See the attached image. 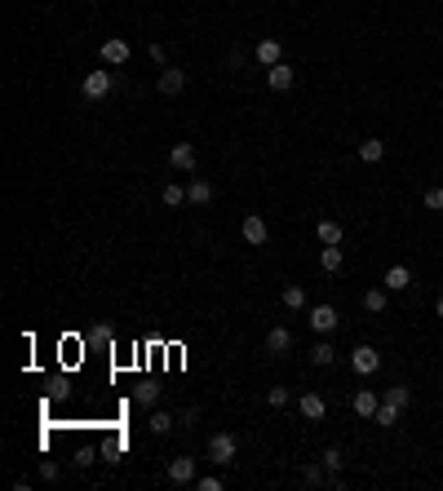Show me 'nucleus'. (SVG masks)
I'll use <instances>...</instances> for the list:
<instances>
[{
    "label": "nucleus",
    "instance_id": "obj_30",
    "mask_svg": "<svg viewBox=\"0 0 443 491\" xmlns=\"http://www.w3.org/2000/svg\"><path fill=\"white\" fill-rule=\"evenodd\" d=\"M266 403H270V408H288V390H284V385H275V390H266Z\"/></svg>",
    "mask_w": 443,
    "mask_h": 491
},
{
    "label": "nucleus",
    "instance_id": "obj_19",
    "mask_svg": "<svg viewBox=\"0 0 443 491\" xmlns=\"http://www.w3.org/2000/svg\"><path fill=\"white\" fill-rule=\"evenodd\" d=\"M213 200V186L204 182V177H195L191 186H186V204H209Z\"/></svg>",
    "mask_w": 443,
    "mask_h": 491
},
{
    "label": "nucleus",
    "instance_id": "obj_9",
    "mask_svg": "<svg viewBox=\"0 0 443 491\" xmlns=\"http://www.w3.org/2000/svg\"><path fill=\"white\" fill-rule=\"evenodd\" d=\"M293 80H297V71L288 67V62H275V67H266V84H270L275 93H288V89H293Z\"/></svg>",
    "mask_w": 443,
    "mask_h": 491
},
{
    "label": "nucleus",
    "instance_id": "obj_3",
    "mask_svg": "<svg viewBox=\"0 0 443 491\" xmlns=\"http://www.w3.org/2000/svg\"><path fill=\"white\" fill-rule=\"evenodd\" d=\"M235 456H240L235 434H213V438H209V460H213V465H235Z\"/></svg>",
    "mask_w": 443,
    "mask_h": 491
},
{
    "label": "nucleus",
    "instance_id": "obj_4",
    "mask_svg": "<svg viewBox=\"0 0 443 491\" xmlns=\"http://www.w3.org/2000/svg\"><path fill=\"white\" fill-rule=\"evenodd\" d=\"M195 164H200V155H195L191 142H173V146H168V168H177V173H191Z\"/></svg>",
    "mask_w": 443,
    "mask_h": 491
},
{
    "label": "nucleus",
    "instance_id": "obj_34",
    "mask_svg": "<svg viewBox=\"0 0 443 491\" xmlns=\"http://www.w3.org/2000/svg\"><path fill=\"white\" fill-rule=\"evenodd\" d=\"M435 315H439V319H443V297H439V301H435Z\"/></svg>",
    "mask_w": 443,
    "mask_h": 491
},
{
    "label": "nucleus",
    "instance_id": "obj_26",
    "mask_svg": "<svg viewBox=\"0 0 443 491\" xmlns=\"http://www.w3.org/2000/svg\"><path fill=\"white\" fill-rule=\"evenodd\" d=\"M377 425H381V429H390V425H399V408H394V403H381V408H377V416H372Z\"/></svg>",
    "mask_w": 443,
    "mask_h": 491
},
{
    "label": "nucleus",
    "instance_id": "obj_1",
    "mask_svg": "<svg viewBox=\"0 0 443 491\" xmlns=\"http://www.w3.org/2000/svg\"><path fill=\"white\" fill-rule=\"evenodd\" d=\"M111 89H116V75H111V71H89V75L80 80V93H84L89 102L111 98Z\"/></svg>",
    "mask_w": 443,
    "mask_h": 491
},
{
    "label": "nucleus",
    "instance_id": "obj_24",
    "mask_svg": "<svg viewBox=\"0 0 443 491\" xmlns=\"http://www.w3.org/2000/svg\"><path fill=\"white\" fill-rule=\"evenodd\" d=\"M310 363H319V367H328V363H337V350L328 341H315L310 345Z\"/></svg>",
    "mask_w": 443,
    "mask_h": 491
},
{
    "label": "nucleus",
    "instance_id": "obj_8",
    "mask_svg": "<svg viewBox=\"0 0 443 491\" xmlns=\"http://www.w3.org/2000/svg\"><path fill=\"white\" fill-rule=\"evenodd\" d=\"M98 58L107 62V67H125L129 62V44L120 40V36H111V40H102V49H98Z\"/></svg>",
    "mask_w": 443,
    "mask_h": 491
},
{
    "label": "nucleus",
    "instance_id": "obj_25",
    "mask_svg": "<svg viewBox=\"0 0 443 491\" xmlns=\"http://www.w3.org/2000/svg\"><path fill=\"white\" fill-rule=\"evenodd\" d=\"M301 483H306V487H324V483H328L324 460H319V465H306V469H301Z\"/></svg>",
    "mask_w": 443,
    "mask_h": 491
},
{
    "label": "nucleus",
    "instance_id": "obj_23",
    "mask_svg": "<svg viewBox=\"0 0 443 491\" xmlns=\"http://www.w3.org/2000/svg\"><path fill=\"white\" fill-rule=\"evenodd\" d=\"M315 235H319V243H342V239H346V230H342L337 222H319Z\"/></svg>",
    "mask_w": 443,
    "mask_h": 491
},
{
    "label": "nucleus",
    "instance_id": "obj_13",
    "mask_svg": "<svg viewBox=\"0 0 443 491\" xmlns=\"http://www.w3.org/2000/svg\"><path fill=\"white\" fill-rule=\"evenodd\" d=\"M266 350L270 354H288V350H293V332H288V328H270V332H266Z\"/></svg>",
    "mask_w": 443,
    "mask_h": 491
},
{
    "label": "nucleus",
    "instance_id": "obj_18",
    "mask_svg": "<svg viewBox=\"0 0 443 491\" xmlns=\"http://www.w3.org/2000/svg\"><path fill=\"white\" fill-rule=\"evenodd\" d=\"M279 301H284V310H306V288H301V283H288V288L279 292Z\"/></svg>",
    "mask_w": 443,
    "mask_h": 491
},
{
    "label": "nucleus",
    "instance_id": "obj_28",
    "mask_svg": "<svg viewBox=\"0 0 443 491\" xmlns=\"http://www.w3.org/2000/svg\"><path fill=\"white\" fill-rule=\"evenodd\" d=\"M421 204H426L430 213H443V186H430V191L421 195Z\"/></svg>",
    "mask_w": 443,
    "mask_h": 491
},
{
    "label": "nucleus",
    "instance_id": "obj_11",
    "mask_svg": "<svg viewBox=\"0 0 443 491\" xmlns=\"http://www.w3.org/2000/svg\"><path fill=\"white\" fill-rule=\"evenodd\" d=\"M297 408H301V416H306V421H324V416H328V403L319 399L315 390H310V394H301V399H297Z\"/></svg>",
    "mask_w": 443,
    "mask_h": 491
},
{
    "label": "nucleus",
    "instance_id": "obj_2",
    "mask_svg": "<svg viewBox=\"0 0 443 491\" xmlns=\"http://www.w3.org/2000/svg\"><path fill=\"white\" fill-rule=\"evenodd\" d=\"M240 239L249 243V248H262V243L270 239V226H266V217H262V213H249V217L240 222Z\"/></svg>",
    "mask_w": 443,
    "mask_h": 491
},
{
    "label": "nucleus",
    "instance_id": "obj_21",
    "mask_svg": "<svg viewBox=\"0 0 443 491\" xmlns=\"http://www.w3.org/2000/svg\"><path fill=\"white\" fill-rule=\"evenodd\" d=\"M160 200H164L168 209H182V204H186V186H177V182H164V191H160Z\"/></svg>",
    "mask_w": 443,
    "mask_h": 491
},
{
    "label": "nucleus",
    "instance_id": "obj_12",
    "mask_svg": "<svg viewBox=\"0 0 443 491\" xmlns=\"http://www.w3.org/2000/svg\"><path fill=\"white\" fill-rule=\"evenodd\" d=\"M310 328H315V332H333L337 328V310L333 306H310Z\"/></svg>",
    "mask_w": 443,
    "mask_h": 491
},
{
    "label": "nucleus",
    "instance_id": "obj_35",
    "mask_svg": "<svg viewBox=\"0 0 443 491\" xmlns=\"http://www.w3.org/2000/svg\"><path fill=\"white\" fill-rule=\"evenodd\" d=\"M93 5H98V0H93Z\"/></svg>",
    "mask_w": 443,
    "mask_h": 491
},
{
    "label": "nucleus",
    "instance_id": "obj_29",
    "mask_svg": "<svg viewBox=\"0 0 443 491\" xmlns=\"http://www.w3.org/2000/svg\"><path fill=\"white\" fill-rule=\"evenodd\" d=\"M342 465H346L342 447H324V469H333V474H337V469H342Z\"/></svg>",
    "mask_w": 443,
    "mask_h": 491
},
{
    "label": "nucleus",
    "instance_id": "obj_6",
    "mask_svg": "<svg viewBox=\"0 0 443 491\" xmlns=\"http://www.w3.org/2000/svg\"><path fill=\"white\" fill-rule=\"evenodd\" d=\"M155 89L164 93V98L182 93V89H186V71H182V67H160V75H155Z\"/></svg>",
    "mask_w": 443,
    "mask_h": 491
},
{
    "label": "nucleus",
    "instance_id": "obj_16",
    "mask_svg": "<svg viewBox=\"0 0 443 491\" xmlns=\"http://www.w3.org/2000/svg\"><path fill=\"white\" fill-rule=\"evenodd\" d=\"M403 288H412V270L408 266H390L385 270V292H403Z\"/></svg>",
    "mask_w": 443,
    "mask_h": 491
},
{
    "label": "nucleus",
    "instance_id": "obj_17",
    "mask_svg": "<svg viewBox=\"0 0 443 491\" xmlns=\"http://www.w3.org/2000/svg\"><path fill=\"white\" fill-rule=\"evenodd\" d=\"M377 408H381V399H377L372 390H359V394H355V416H377Z\"/></svg>",
    "mask_w": 443,
    "mask_h": 491
},
{
    "label": "nucleus",
    "instance_id": "obj_14",
    "mask_svg": "<svg viewBox=\"0 0 443 491\" xmlns=\"http://www.w3.org/2000/svg\"><path fill=\"white\" fill-rule=\"evenodd\" d=\"M319 266H324L328 275H337V270L346 266V252H342V243H324V252H319Z\"/></svg>",
    "mask_w": 443,
    "mask_h": 491
},
{
    "label": "nucleus",
    "instance_id": "obj_10",
    "mask_svg": "<svg viewBox=\"0 0 443 491\" xmlns=\"http://www.w3.org/2000/svg\"><path fill=\"white\" fill-rule=\"evenodd\" d=\"M253 53H257V62H262V67H275V62L284 58V44H279L275 36H266V40H257V49H253Z\"/></svg>",
    "mask_w": 443,
    "mask_h": 491
},
{
    "label": "nucleus",
    "instance_id": "obj_5",
    "mask_svg": "<svg viewBox=\"0 0 443 491\" xmlns=\"http://www.w3.org/2000/svg\"><path fill=\"white\" fill-rule=\"evenodd\" d=\"M164 478H168L173 487H186V483H195V456H177V460H168Z\"/></svg>",
    "mask_w": 443,
    "mask_h": 491
},
{
    "label": "nucleus",
    "instance_id": "obj_27",
    "mask_svg": "<svg viewBox=\"0 0 443 491\" xmlns=\"http://www.w3.org/2000/svg\"><path fill=\"white\" fill-rule=\"evenodd\" d=\"M147 425H151V434H160V438H164V434H173V429H177V425H173V416H168V412H155V416H151Z\"/></svg>",
    "mask_w": 443,
    "mask_h": 491
},
{
    "label": "nucleus",
    "instance_id": "obj_33",
    "mask_svg": "<svg viewBox=\"0 0 443 491\" xmlns=\"http://www.w3.org/2000/svg\"><path fill=\"white\" fill-rule=\"evenodd\" d=\"M195 487H200V491H222V478L204 474V478H195Z\"/></svg>",
    "mask_w": 443,
    "mask_h": 491
},
{
    "label": "nucleus",
    "instance_id": "obj_32",
    "mask_svg": "<svg viewBox=\"0 0 443 491\" xmlns=\"http://www.w3.org/2000/svg\"><path fill=\"white\" fill-rule=\"evenodd\" d=\"M40 478H45V483H58V478H62L58 460H40Z\"/></svg>",
    "mask_w": 443,
    "mask_h": 491
},
{
    "label": "nucleus",
    "instance_id": "obj_7",
    "mask_svg": "<svg viewBox=\"0 0 443 491\" xmlns=\"http://www.w3.org/2000/svg\"><path fill=\"white\" fill-rule=\"evenodd\" d=\"M351 367H355L359 376H372L377 367H381V354H377L372 345H355V350H351Z\"/></svg>",
    "mask_w": 443,
    "mask_h": 491
},
{
    "label": "nucleus",
    "instance_id": "obj_20",
    "mask_svg": "<svg viewBox=\"0 0 443 491\" xmlns=\"http://www.w3.org/2000/svg\"><path fill=\"white\" fill-rule=\"evenodd\" d=\"M385 306H390V297H385V288H368V292H364V310H368V315H381Z\"/></svg>",
    "mask_w": 443,
    "mask_h": 491
},
{
    "label": "nucleus",
    "instance_id": "obj_31",
    "mask_svg": "<svg viewBox=\"0 0 443 491\" xmlns=\"http://www.w3.org/2000/svg\"><path fill=\"white\" fill-rule=\"evenodd\" d=\"M134 399L142 403V408H151V403L160 399V390H155V385H138V390H134Z\"/></svg>",
    "mask_w": 443,
    "mask_h": 491
},
{
    "label": "nucleus",
    "instance_id": "obj_22",
    "mask_svg": "<svg viewBox=\"0 0 443 491\" xmlns=\"http://www.w3.org/2000/svg\"><path fill=\"white\" fill-rule=\"evenodd\" d=\"M381 403H394V408H408V403H412V390H408V385H390V390H385L381 394Z\"/></svg>",
    "mask_w": 443,
    "mask_h": 491
},
{
    "label": "nucleus",
    "instance_id": "obj_15",
    "mask_svg": "<svg viewBox=\"0 0 443 491\" xmlns=\"http://www.w3.org/2000/svg\"><path fill=\"white\" fill-rule=\"evenodd\" d=\"M359 159H364V164H381V159H385V142L381 137H364L359 142Z\"/></svg>",
    "mask_w": 443,
    "mask_h": 491
}]
</instances>
